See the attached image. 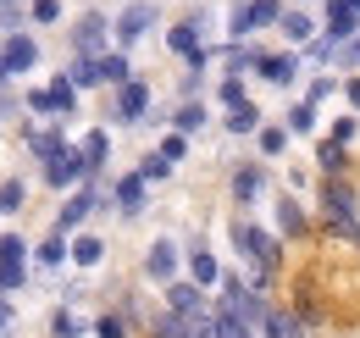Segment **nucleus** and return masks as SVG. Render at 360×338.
Wrapping results in <instances>:
<instances>
[{
	"label": "nucleus",
	"instance_id": "28",
	"mask_svg": "<svg viewBox=\"0 0 360 338\" xmlns=\"http://www.w3.org/2000/svg\"><path fill=\"white\" fill-rule=\"evenodd\" d=\"M50 333H56V338H84V333H89V322H84L78 311H56V316H50Z\"/></svg>",
	"mask_w": 360,
	"mask_h": 338
},
{
	"label": "nucleus",
	"instance_id": "32",
	"mask_svg": "<svg viewBox=\"0 0 360 338\" xmlns=\"http://www.w3.org/2000/svg\"><path fill=\"white\" fill-rule=\"evenodd\" d=\"M50 94H56V111H61V117H72V111H78V89H72V78H67V73L50 84Z\"/></svg>",
	"mask_w": 360,
	"mask_h": 338
},
{
	"label": "nucleus",
	"instance_id": "18",
	"mask_svg": "<svg viewBox=\"0 0 360 338\" xmlns=\"http://www.w3.org/2000/svg\"><path fill=\"white\" fill-rule=\"evenodd\" d=\"M261 333H266V338H305V322H300L294 311H266Z\"/></svg>",
	"mask_w": 360,
	"mask_h": 338
},
{
	"label": "nucleus",
	"instance_id": "12",
	"mask_svg": "<svg viewBox=\"0 0 360 338\" xmlns=\"http://www.w3.org/2000/svg\"><path fill=\"white\" fill-rule=\"evenodd\" d=\"M144 272H150L155 283H172V272H178V244H172V239H155L150 255H144Z\"/></svg>",
	"mask_w": 360,
	"mask_h": 338
},
{
	"label": "nucleus",
	"instance_id": "33",
	"mask_svg": "<svg viewBox=\"0 0 360 338\" xmlns=\"http://www.w3.org/2000/svg\"><path fill=\"white\" fill-rule=\"evenodd\" d=\"M255 144H261V156H283V150H288V127H261V133H255Z\"/></svg>",
	"mask_w": 360,
	"mask_h": 338
},
{
	"label": "nucleus",
	"instance_id": "8",
	"mask_svg": "<svg viewBox=\"0 0 360 338\" xmlns=\"http://www.w3.org/2000/svg\"><path fill=\"white\" fill-rule=\"evenodd\" d=\"M144 111H150V84H122L117 89V111H111V117H117V123L122 127H134V123H144Z\"/></svg>",
	"mask_w": 360,
	"mask_h": 338
},
{
	"label": "nucleus",
	"instance_id": "36",
	"mask_svg": "<svg viewBox=\"0 0 360 338\" xmlns=\"http://www.w3.org/2000/svg\"><path fill=\"white\" fill-rule=\"evenodd\" d=\"M22 255H28V244L17 233H0V266H22Z\"/></svg>",
	"mask_w": 360,
	"mask_h": 338
},
{
	"label": "nucleus",
	"instance_id": "25",
	"mask_svg": "<svg viewBox=\"0 0 360 338\" xmlns=\"http://www.w3.org/2000/svg\"><path fill=\"white\" fill-rule=\"evenodd\" d=\"M72 261H78V266H100V261H105V239L78 233V239H72Z\"/></svg>",
	"mask_w": 360,
	"mask_h": 338
},
{
	"label": "nucleus",
	"instance_id": "7",
	"mask_svg": "<svg viewBox=\"0 0 360 338\" xmlns=\"http://www.w3.org/2000/svg\"><path fill=\"white\" fill-rule=\"evenodd\" d=\"M150 28H155V6H150V0H134V6L111 23V34H117V44H122V50H128V44H139Z\"/></svg>",
	"mask_w": 360,
	"mask_h": 338
},
{
	"label": "nucleus",
	"instance_id": "5",
	"mask_svg": "<svg viewBox=\"0 0 360 338\" xmlns=\"http://www.w3.org/2000/svg\"><path fill=\"white\" fill-rule=\"evenodd\" d=\"M111 39H117V34H111V23H105L100 11H84V17H78V28H72V50H78V56H89V61H100Z\"/></svg>",
	"mask_w": 360,
	"mask_h": 338
},
{
	"label": "nucleus",
	"instance_id": "27",
	"mask_svg": "<svg viewBox=\"0 0 360 338\" xmlns=\"http://www.w3.org/2000/svg\"><path fill=\"white\" fill-rule=\"evenodd\" d=\"M22 206H28V183H22V177L0 183V216H17Z\"/></svg>",
	"mask_w": 360,
	"mask_h": 338
},
{
	"label": "nucleus",
	"instance_id": "48",
	"mask_svg": "<svg viewBox=\"0 0 360 338\" xmlns=\"http://www.w3.org/2000/svg\"><path fill=\"white\" fill-rule=\"evenodd\" d=\"M344 94H349V106H355V117H360V78H349V84H344Z\"/></svg>",
	"mask_w": 360,
	"mask_h": 338
},
{
	"label": "nucleus",
	"instance_id": "11",
	"mask_svg": "<svg viewBox=\"0 0 360 338\" xmlns=\"http://www.w3.org/2000/svg\"><path fill=\"white\" fill-rule=\"evenodd\" d=\"M360 34V17L349 11V0H327V39L333 44H349Z\"/></svg>",
	"mask_w": 360,
	"mask_h": 338
},
{
	"label": "nucleus",
	"instance_id": "23",
	"mask_svg": "<svg viewBox=\"0 0 360 338\" xmlns=\"http://www.w3.org/2000/svg\"><path fill=\"white\" fill-rule=\"evenodd\" d=\"M316 161H321L327 177H344V167H349V156H344V144H338V139H321V144H316Z\"/></svg>",
	"mask_w": 360,
	"mask_h": 338
},
{
	"label": "nucleus",
	"instance_id": "40",
	"mask_svg": "<svg viewBox=\"0 0 360 338\" xmlns=\"http://www.w3.org/2000/svg\"><path fill=\"white\" fill-rule=\"evenodd\" d=\"M28 17L34 23H61V0H28Z\"/></svg>",
	"mask_w": 360,
	"mask_h": 338
},
{
	"label": "nucleus",
	"instance_id": "16",
	"mask_svg": "<svg viewBox=\"0 0 360 338\" xmlns=\"http://www.w3.org/2000/svg\"><path fill=\"white\" fill-rule=\"evenodd\" d=\"M100 84H111V89L134 84V67H128V56H122V50H105V56H100Z\"/></svg>",
	"mask_w": 360,
	"mask_h": 338
},
{
	"label": "nucleus",
	"instance_id": "6",
	"mask_svg": "<svg viewBox=\"0 0 360 338\" xmlns=\"http://www.w3.org/2000/svg\"><path fill=\"white\" fill-rule=\"evenodd\" d=\"M84 177H94V172H89V161H84L78 144H67L56 161H45V183L50 189H72V183H84Z\"/></svg>",
	"mask_w": 360,
	"mask_h": 338
},
{
	"label": "nucleus",
	"instance_id": "41",
	"mask_svg": "<svg viewBox=\"0 0 360 338\" xmlns=\"http://www.w3.org/2000/svg\"><path fill=\"white\" fill-rule=\"evenodd\" d=\"M28 111H39V117H56V94H50V89H28Z\"/></svg>",
	"mask_w": 360,
	"mask_h": 338
},
{
	"label": "nucleus",
	"instance_id": "21",
	"mask_svg": "<svg viewBox=\"0 0 360 338\" xmlns=\"http://www.w3.org/2000/svg\"><path fill=\"white\" fill-rule=\"evenodd\" d=\"M188 277H194L200 289L222 283V266H217V255H211V250H194V255H188Z\"/></svg>",
	"mask_w": 360,
	"mask_h": 338
},
{
	"label": "nucleus",
	"instance_id": "14",
	"mask_svg": "<svg viewBox=\"0 0 360 338\" xmlns=\"http://www.w3.org/2000/svg\"><path fill=\"white\" fill-rule=\"evenodd\" d=\"M266 84H277V89H288L294 78H300V56H261V67H255Z\"/></svg>",
	"mask_w": 360,
	"mask_h": 338
},
{
	"label": "nucleus",
	"instance_id": "44",
	"mask_svg": "<svg viewBox=\"0 0 360 338\" xmlns=\"http://www.w3.org/2000/svg\"><path fill=\"white\" fill-rule=\"evenodd\" d=\"M22 277H28L22 266H0V294H17V289H22Z\"/></svg>",
	"mask_w": 360,
	"mask_h": 338
},
{
	"label": "nucleus",
	"instance_id": "2",
	"mask_svg": "<svg viewBox=\"0 0 360 338\" xmlns=\"http://www.w3.org/2000/svg\"><path fill=\"white\" fill-rule=\"evenodd\" d=\"M217 311H222L227 322L250 327V333L266 322V305H261V294H250V289H244V277H222V305H217Z\"/></svg>",
	"mask_w": 360,
	"mask_h": 338
},
{
	"label": "nucleus",
	"instance_id": "37",
	"mask_svg": "<svg viewBox=\"0 0 360 338\" xmlns=\"http://www.w3.org/2000/svg\"><path fill=\"white\" fill-rule=\"evenodd\" d=\"M139 177H144V183H161V177H172V161H167V156L155 150V156H144V167H139Z\"/></svg>",
	"mask_w": 360,
	"mask_h": 338
},
{
	"label": "nucleus",
	"instance_id": "45",
	"mask_svg": "<svg viewBox=\"0 0 360 338\" xmlns=\"http://www.w3.org/2000/svg\"><path fill=\"white\" fill-rule=\"evenodd\" d=\"M217 94H222L227 111H233V106H244V84H238V78H222V89H217Z\"/></svg>",
	"mask_w": 360,
	"mask_h": 338
},
{
	"label": "nucleus",
	"instance_id": "19",
	"mask_svg": "<svg viewBox=\"0 0 360 338\" xmlns=\"http://www.w3.org/2000/svg\"><path fill=\"white\" fill-rule=\"evenodd\" d=\"M28 150H34L39 161H56V156L67 150V139H61V127H34V133H28Z\"/></svg>",
	"mask_w": 360,
	"mask_h": 338
},
{
	"label": "nucleus",
	"instance_id": "26",
	"mask_svg": "<svg viewBox=\"0 0 360 338\" xmlns=\"http://www.w3.org/2000/svg\"><path fill=\"white\" fill-rule=\"evenodd\" d=\"M277 28H283L294 44H311V39H316V23L305 17V11H283V23H277Z\"/></svg>",
	"mask_w": 360,
	"mask_h": 338
},
{
	"label": "nucleus",
	"instance_id": "10",
	"mask_svg": "<svg viewBox=\"0 0 360 338\" xmlns=\"http://www.w3.org/2000/svg\"><path fill=\"white\" fill-rule=\"evenodd\" d=\"M111 200H117V211H122V216H139V211H144V200H150V183H144L139 172H128V177H117Z\"/></svg>",
	"mask_w": 360,
	"mask_h": 338
},
{
	"label": "nucleus",
	"instance_id": "42",
	"mask_svg": "<svg viewBox=\"0 0 360 338\" xmlns=\"http://www.w3.org/2000/svg\"><path fill=\"white\" fill-rule=\"evenodd\" d=\"M161 156H167V161H183V156H188V133H167V139H161Z\"/></svg>",
	"mask_w": 360,
	"mask_h": 338
},
{
	"label": "nucleus",
	"instance_id": "35",
	"mask_svg": "<svg viewBox=\"0 0 360 338\" xmlns=\"http://www.w3.org/2000/svg\"><path fill=\"white\" fill-rule=\"evenodd\" d=\"M155 338H188V316H178V311L155 316Z\"/></svg>",
	"mask_w": 360,
	"mask_h": 338
},
{
	"label": "nucleus",
	"instance_id": "30",
	"mask_svg": "<svg viewBox=\"0 0 360 338\" xmlns=\"http://www.w3.org/2000/svg\"><path fill=\"white\" fill-rule=\"evenodd\" d=\"M67 78H72V89H94V84H100V61H89V56H78V61L67 67Z\"/></svg>",
	"mask_w": 360,
	"mask_h": 338
},
{
	"label": "nucleus",
	"instance_id": "47",
	"mask_svg": "<svg viewBox=\"0 0 360 338\" xmlns=\"http://www.w3.org/2000/svg\"><path fill=\"white\" fill-rule=\"evenodd\" d=\"M333 89H338V84H333V78H316V84H311V106H321V100H327Z\"/></svg>",
	"mask_w": 360,
	"mask_h": 338
},
{
	"label": "nucleus",
	"instance_id": "20",
	"mask_svg": "<svg viewBox=\"0 0 360 338\" xmlns=\"http://www.w3.org/2000/svg\"><path fill=\"white\" fill-rule=\"evenodd\" d=\"M78 150H84L89 172H100L105 161H111V133H105V127H94V133H84V144H78Z\"/></svg>",
	"mask_w": 360,
	"mask_h": 338
},
{
	"label": "nucleus",
	"instance_id": "24",
	"mask_svg": "<svg viewBox=\"0 0 360 338\" xmlns=\"http://www.w3.org/2000/svg\"><path fill=\"white\" fill-rule=\"evenodd\" d=\"M227 133H261V106H255V100L233 106V111H227Z\"/></svg>",
	"mask_w": 360,
	"mask_h": 338
},
{
	"label": "nucleus",
	"instance_id": "4",
	"mask_svg": "<svg viewBox=\"0 0 360 338\" xmlns=\"http://www.w3.org/2000/svg\"><path fill=\"white\" fill-rule=\"evenodd\" d=\"M233 244H238V255H244V261H261V266H277V239H271V233H261V227H255V222H244V216H238V222H233Z\"/></svg>",
	"mask_w": 360,
	"mask_h": 338
},
{
	"label": "nucleus",
	"instance_id": "39",
	"mask_svg": "<svg viewBox=\"0 0 360 338\" xmlns=\"http://www.w3.org/2000/svg\"><path fill=\"white\" fill-rule=\"evenodd\" d=\"M311 127H316V106H311V100H300V106L288 111V133H311Z\"/></svg>",
	"mask_w": 360,
	"mask_h": 338
},
{
	"label": "nucleus",
	"instance_id": "17",
	"mask_svg": "<svg viewBox=\"0 0 360 338\" xmlns=\"http://www.w3.org/2000/svg\"><path fill=\"white\" fill-rule=\"evenodd\" d=\"M200 28H205V23H200V17H183L178 28H172V34H167V44H172V50H178V56H194V50H205V44H200Z\"/></svg>",
	"mask_w": 360,
	"mask_h": 338
},
{
	"label": "nucleus",
	"instance_id": "15",
	"mask_svg": "<svg viewBox=\"0 0 360 338\" xmlns=\"http://www.w3.org/2000/svg\"><path fill=\"white\" fill-rule=\"evenodd\" d=\"M261 189H266V172H261V167H238V172H233V200H238V206L261 200Z\"/></svg>",
	"mask_w": 360,
	"mask_h": 338
},
{
	"label": "nucleus",
	"instance_id": "3",
	"mask_svg": "<svg viewBox=\"0 0 360 338\" xmlns=\"http://www.w3.org/2000/svg\"><path fill=\"white\" fill-rule=\"evenodd\" d=\"M39 67V44L28 39V34H11V39L0 44V89L11 84V78H22V73H34Z\"/></svg>",
	"mask_w": 360,
	"mask_h": 338
},
{
	"label": "nucleus",
	"instance_id": "22",
	"mask_svg": "<svg viewBox=\"0 0 360 338\" xmlns=\"http://www.w3.org/2000/svg\"><path fill=\"white\" fill-rule=\"evenodd\" d=\"M277 233L283 239H300L305 233V211H300V200L288 194V200H277Z\"/></svg>",
	"mask_w": 360,
	"mask_h": 338
},
{
	"label": "nucleus",
	"instance_id": "29",
	"mask_svg": "<svg viewBox=\"0 0 360 338\" xmlns=\"http://www.w3.org/2000/svg\"><path fill=\"white\" fill-rule=\"evenodd\" d=\"M283 23V0H250V28H277Z\"/></svg>",
	"mask_w": 360,
	"mask_h": 338
},
{
	"label": "nucleus",
	"instance_id": "38",
	"mask_svg": "<svg viewBox=\"0 0 360 338\" xmlns=\"http://www.w3.org/2000/svg\"><path fill=\"white\" fill-rule=\"evenodd\" d=\"M227 34H233V39H244V34H255V28H250V0H238V6L227 11Z\"/></svg>",
	"mask_w": 360,
	"mask_h": 338
},
{
	"label": "nucleus",
	"instance_id": "34",
	"mask_svg": "<svg viewBox=\"0 0 360 338\" xmlns=\"http://www.w3.org/2000/svg\"><path fill=\"white\" fill-rule=\"evenodd\" d=\"M172 123H178V133H200V127H205V106H200V100H188V106H178V117H172Z\"/></svg>",
	"mask_w": 360,
	"mask_h": 338
},
{
	"label": "nucleus",
	"instance_id": "13",
	"mask_svg": "<svg viewBox=\"0 0 360 338\" xmlns=\"http://www.w3.org/2000/svg\"><path fill=\"white\" fill-rule=\"evenodd\" d=\"M167 311L200 316V311H205V289H200V283H167Z\"/></svg>",
	"mask_w": 360,
	"mask_h": 338
},
{
	"label": "nucleus",
	"instance_id": "1",
	"mask_svg": "<svg viewBox=\"0 0 360 338\" xmlns=\"http://www.w3.org/2000/svg\"><path fill=\"white\" fill-rule=\"evenodd\" d=\"M321 211H327V227H333V233H344V239H355L360 244V222H355V189H349V183H338V177H327V183H321Z\"/></svg>",
	"mask_w": 360,
	"mask_h": 338
},
{
	"label": "nucleus",
	"instance_id": "43",
	"mask_svg": "<svg viewBox=\"0 0 360 338\" xmlns=\"http://www.w3.org/2000/svg\"><path fill=\"white\" fill-rule=\"evenodd\" d=\"M94 338H128L122 316H100V322H94Z\"/></svg>",
	"mask_w": 360,
	"mask_h": 338
},
{
	"label": "nucleus",
	"instance_id": "49",
	"mask_svg": "<svg viewBox=\"0 0 360 338\" xmlns=\"http://www.w3.org/2000/svg\"><path fill=\"white\" fill-rule=\"evenodd\" d=\"M349 11H355V17H360V0H349Z\"/></svg>",
	"mask_w": 360,
	"mask_h": 338
},
{
	"label": "nucleus",
	"instance_id": "31",
	"mask_svg": "<svg viewBox=\"0 0 360 338\" xmlns=\"http://www.w3.org/2000/svg\"><path fill=\"white\" fill-rule=\"evenodd\" d=\"M67 255H72V244H67V233H56V227H50V239L39 244V261H45V266H61Z\"/></svg>",
	"mask_w": 360,
	"mask_h": 338
},
{
	"label": "nucleus",
	"instance_id": "46",
	"mask_svg": "<svg viewBox=\"0 0 360 338\" xmlns=\"http://www.w3.org/2000/svg\"><path fill=\"white\" fill-rule=\"evenodd\" d=\"M333 139L349 144V139H355V117H338V123H333Z\"/></svg>",
	"mask_w": 360,
	"mask_h": 338
},
{
	"label": "nucleus",
	"instance_id": "9",
	"mask_svg": "<svg viewBox=\"0 0 360 338\" xmlns=\"http://www.w3.org/2000/svg\"><path fill=\"white\" fill-rule=\"evenodd\" d=\"M94 206H100V189H94V183H84V189H78V194L61 206V216H56V233H72V227H78V222H84Z\"/></svg>",
	"mask_w": 360,
	"mask_h": 338
}]
</instances>
